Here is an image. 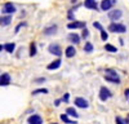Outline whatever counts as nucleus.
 Masks as SVG:
<instances>
[{"label": "nucleus", "instance_id": "412c9836", "mask_svg": "<svg viewBox=\"0 0 129 124\" xmlns=\"http://www.w3.org/2000/svg\"><path fill=\"white\" fill-rule=\"evenodd\" d=\"M36 54V44L35 43H31L30 44V56L34 57Z\"/></svg>", "mask_w": 129, "mask_h": 124}, {"label": "nucleus", "instance_id": "4be33fe9", "mask_svg": "<svg viewBox=\"0 0 129 124\" xmlns=\"http://www.w3.org/2000/svg\"><path fill=\"white\" fill-rule=\"evenodd\" d=\"M105 49H106L107 52H112V53H115V52H117L116 47H114V45H111V44H106V45H105Z\"/></svg>", "mask_w": 129, "mask_h": 124}, {"label": "nucleus", "instance_id": "b1692460", "mask_svg": "<svg viewBox=\"0 0 129 124\" xmlns=\"http://www.w3.org/2000/svg\"><path fill=\"white\" fill-rule=\"evenodd\" d=\"M40 93H44V95H45V93H48V89H45V88H40V89H36V90H34V92H32V95H40Z\"/></svg>", "mask_w": 129, "mask_h": 124}, {"label": "nucleus", "instance_id": "f257e3e1", "mask_svg": "<svg viewBox=\"0 0 129 124\" xmlns=\"http://www.w3.org/2000/svg\"><path fill=\"white\" fill-rule=\"evenodd\" d=\"M105 79H106L107 81L116 83V84H119V83H120V78H119V75H117V72L114 71V70H106Z\"/></svg>", "mask_w": 129, "mask_h": 124}, {"label": "nucleus", "instance_id": "473e14b6", "mask_svg": "<svg viewBox=\"0 0 129 124\" xmlns=\"http://www.w3.org/2000/svg\"><path fill=\"white\" fill-rule=\"evenodd\" d=\"M125 121H126V123H128V124H129V115H128V116H126V119H125Z\"/></svg>", "mask_w": 129, "mask_h": 124}, {"label": "nucleus", "instance_id": "aec40b11", "mask_svg": "<svg viewBox=\"0 0 129 124\" xmlns=\"http://www.w3.org/2000/svg\"><path fill=\"white\" fill-rule=\"evenodd\" d=\"M66 112H67V115H71L74 118H78V112H76V110H75L74 107H69L66 110Z\"/></svg>", "mask_w": 129, "mask_h": 124}, {"label": "nucleus", "instance_id": "bb28decb", "mask_svg": "<svg viewBox=\"0 0 129 124\" xmlns=\"http://www.w3.org/2000/svg\"><path fill=\"white\" fill-rule=\"evenodd\" d=\"M115 121H116V124H128V123H126V121H124V120H123V118H120V116H116Z\"/></svg>", "mask_w": 129, "mask_h": 124}, {"label": "nucleus", "instance_id": "5701e85b", "mask_svg": "<svg viewBox=\"0 0 129 124\" xmlns=\"http://www.w3.org/2000/svg\"><path fill=\"white\" fill-rule=\"evenodd\" d=\"M84 50L87 52V53H90L93 50V44L92 43H85V47H84Z\"/></svg>", "mask_w": 129, "mask_h": 124}, {"label": "nucleus", "instance_id": "ddd939ff", "mask_svg": "<svg viewBox=\"0 0 129 124\" xmlns=\"http://www.w3.org/2000/svg\"><path fill=\"white\" fill-rule=\"evenodd\" d=\"M61 64H62V62H61V59L58 58V59H56V61L50 62V64L47 66V69H48V70H56V69H58V67L61 66Z\"/></svg>", "mask_w": 129, "mask_h": 124}, {"label": "nucleus", "instance_id": "393cba45", "mask_svg": "<svg viewBox=\"0 0 129 124\" xmlns=\"http://www.w3.org/2000/svg\"><path fill=\"white\" fill-rule=\"evenodd\" d=\"M81 36H83L84 39H87V38L89 36V31H88V28H87V27H84V28H83V33H81Z\"/></svg>", "mask_w": 129, "mask_h": 124}, {"label": "nucleus", "instance_id": "1a4fd4ad", "mask_svg": "<svg viewBox=\"0 0 129 124\" xmlns=\"http://www.w3.org/2000/svg\"><path fill=\"white\" fill-rule=\"evenodd\" d=\"M10 84V75L9 74H3L0 75V87H7Z\"/></svg>", "mask_w": 129, "mask_h": 124}, {"label": "nucleus", "instance_id": "dca6fc26", "mask_svg": "<svg viewBox=\"0 0 129 124\" xmlns=\"http://www.w3.org/2000/svg\"><path fill=\"white\" fill-rule=\"evenodd\" d=\"M84 5H85V8H88V9H97L95 0H85Z\"/></svg>", "mask_w": 129, "mask_h": 124}, {"label": "nucleus", "instance_id": "2eb2a0df", "mask_svg": "<svg viewBox=\"0 0 129 124\" xmlns=\"http://www.w3.org/2000/svg\"><path fill=\"white\" fill-rule=\"evenodd\" d=\"M69 40L72 44H79L80 43V36L78 34H69Z\"/></svg>", "mask_w": 129, "mask_h": 124}, {"label": "nucleus", "instance_id": "0eeeda50", "mask_svg": "<svg viewBox=\"0 0 129 124\" xmlns=\"http://www.w3.org/2000/svg\"><path fill=\"white\" fill-rule=\"evenodd\" d=\"M75 106H78L80 109H87L89 106V103L88 101L85 100V98H81V97H76L75 98Z\"/></svg>", "mask_w": 129, "mask_h": 124}, {"label": "nucleus", "instance_id": "c85d7f7f", "mask_svg": "<svg viewBox=\"0 0 129 124\" xmlns=\"http://www.w3.org/2000/svg\"><path fill=\"white\" fill-rule=\"evenodd\" d=\"M22 26H26V23H25V22H21V23H19V25L16 27V33H18V31H19V28L22 27Z\"/></svg>", "mask_w": 129, "mask_h": 124}, {"label": "nucleus", "instance_id": "f704fd0d", "mask_svg": "<svg viewBox=\"0 0 129 124\" xmlns=\"http://www.w3.org/2000/svg\"><path fill=\"white\" fill-rule=\"evenodd\" d=\"M53 124H57V123H53Z\"/></svg>", "mask_w": 129, "mask_h": 124}, {"label": "nucleus", "instance_id": "9b49d317", "mask_svg": "<svg viewBox=\"0 0 129 124\" xmlns=\"http://www.w3.org/2000/svg\"><path fill=\"white\" fill-rule=\"evenodd\" d=\"M27 123L28 124H43V119L40 115H36V114H34V115H31L28 119H27Z\"/></svg>", "mask_w": 129, "mask_h": 124}, {"label": "nucleus", "instance_id": "c756f323", "mask_svg": "<svg viewBox=\"0 0 129 124\" xmlns=\"http://www.w3.org/2000/svg\"><path fill=\"white\" fill-rule=\"evenodd\" d=\"M69 97H70V95H69V93H66V95H64V96H63V98H62V101H64V102H67V101H69Z\"/></svg>", "mask_w": 129, "mask_h": 124}, {"label": "nucleus", "instance_id": "423d86ee", "mask_svg": "<svg viewBox=\"0 0 129 124\" xmlns=\"http://www.w3.org/2000/svg\"><path fill=\"white\" fill-rule=\"evenodd\" d=\"M121 16H123V12L120 9H115V10H111V12L109 13V18L111 19V21H117V19H120L121 18Z\"/></svg>", "mask_w": 129, "mask_h": 124}, {"label": "nucleus", "instance_id": "f03ea898", "mask_svg": "<svg viewBox=\"0 0 129 124\" xmlns=\"http://www.w3.org/2000/svg\"><path fill=\"white\" fill-rule=\"evenodd\" d=\"M109 31L110 33H116V34H123L126 31V27L123 23H111L109 26Z\"/></svg>", "mask_w": 129, "mask_h": 124}, {"label": "nucleus", "instance_id": "a211bd4d", "mask_svg": "<svg viewBox=\"0 0 129 124\" xmlns=\"http://www.w3.org/2000/svg\"><path fill=\"white\" fill-rule=\"evenodd\" d=\"M4 49L8 52V53H13V50L16 49V44L14 43H7L4 45Z\"/></svg>", "mask_w": 129, "mask_h": 124}, {"label": "nucleus", "instance_id": "72a5a7b5", "mask_svg": "<svg viewBox=\"0 0 129 124\" xmlns=\"http://www.w3.org/2000/svg\"><path fill=\"white\" fill-rule=\"evenodd\" d=\"M3 48H4V47H3L2 44H0V52H2V50H3Z\"/></svg>", "mask_w": 129, "mask_h": 124}, {"label": "nucleus", "instance_id": "7ed1b4c3", "mask_svg": "<svg viewBox=\"0 0 129 124\" xmlns=\"http://www.w3.org/2000/svg\"><path fill=\"white\" fill-rule=\"evenodd\" d=\"M3 13L4 14H13V13H16V7L13 5V3H5L3 5Z\"/></svg>", "mask_w": 129, "mask_h": 124}, {"label": "nucleus", "instance_id": "a878e982", "mask_svg": "<svg viewBox=\"0 0 129 124\" xmlns=\"http://www.w3.org/2000/svg\"><path fill=\"white\" fill-rule=\"evenodd\" d=\"M101 39H102L103 41H106L107 39H109V35L106 34V31H105V30H102V31H101Z\"/></svg>", "mask_w": 129, "mask_h": 124}, {"label": "nucleus", "instance_id": "f3484780", "mask_svg": "<svg viewBox=\"0 0 129 124\" xmlns=\"http://www.w3.org/2000/svg\"><path fill=\"white\" fill-rule=\"evenodd\" d=\"M56 33H57V26L56 25H52L50 27L44 28V34L45 35H53V34H56Z\"/></svg>", "mask_w": 129, "mask_h": 124}, {"label": "nucleus", "instance_id": "20e7f679", "mask_svg": "<svg viewBox=\"0 0 129 124\" xmlns=\"http://www.w3.org/2000/svg\"><path fill=\"white\" fill-rule=\"evenodd\" d=\"M112 95H111V92L107 89L106 87H102L101 89H100V100L101 101H106V100H109L110 97H111Z\"/></svg>", "mask_w": 129, "mask_h": 124}, {"label": "nucleus", "instance_id": "f8f14e48", "mask_svg": "<svg viewBox=\"0 0 129 124\" xmlns=\"http://www.w3.org/2000/svg\"><path fill=\"white\" fill-rule=\"evenodd\" d=\"M10 22H12V16H10V14L3 16L2 18H0V25H2V26H8Z\"/></svg>", "mask_w": 129, "mask_h": 124}, {"label": "nucleus", "instance_id": "7c9ffc66", "mask_svg": "<svg viewBox=\"0 0 129 124\" xmlns=\"http://www.w3.org/2000/svg\"><path fill=\"white\" fill-rule=\"evenodd\" d=\"M125 97L129 100V89H126V90H125Z\"/></svg>", "mask_w": 129, "mask_h": 124}, {"label": "nucleus", "instance_id": "6e6552de", "mask_svg": "<svg viewBox=\"0 0 129 124\" xmlns=\"http://www.w3.org/2000/svg\"><path fill=\"white\" fill-rule=\"evenodd\" d=\"M115 4V0H102L101 2V9L102 10H110L111 9V7Z\"/></svg>", "mask_w": 129, "mask_h": 124}, {"label": "nucleus", "instance_id": "6ab92c4d", "mask_svg": "<svg viewBox=\"0 0 129 124\" xmlns=\"http://www.w3.org/2000/svg\"><path fill=\"white\" fill-rule=\"evenodd\" d=\"M61 119H62L64 123H67V124H76V121H75V120H70L66 114H62V115H61Z\"/></svg>", "mask_w": 129, "mask_h": 124}, {"label": "nucleus", "instance_id": "9d476101", "mask_svg": "<svg viewBox=\"0 0 129 124\" xmlns=\"http://www.w3.org/2000/svg\"><path fill=\"white\" fill-rule=\"evenodd\" d=\"M67 27L69 28H84V27H87V25H85V22H81V21H74V22H71V23H69L67 25Z\"/></svg>", "mask_w": 129, "mask_h": 124}, {"label": "nucleus", "instance_id": "4468645a", "mask_svg": "<svg viewBox=\"0 0 129 124\" xmlns=\"http://www.w3.org/2000/svg\"><path fill=\"white\" fill-rule=\"evenodd\" d=\"M64 54H66V57L71 58V57H74L75 54H76V49H75V47L70 45V47L66 48V52H64Z\"/></svg>", "mask_w": 129, "mask_h": 124}, {"label": "nucleus", "instance_id": "39448f33", "mask_svg": "<svg viewBox=\"0 0 129 124\" xmlns=\"http://www.w3.org/2000/svg\"><path fill=\"white\" fill-rule=\"evenodd\" d=\"M48 50L50 54H54V56H61L62 54V50H61V47L58 44H50L48 47Z\"/></svg>", "mask_w": 129, "mask_h": 124}, {"label": "nucleus", "instance_id": "2f4dec72", "mask_svg": "<svg viewBox=\"0 0 129 124\" xmlns=\"http://www.w3.org/2000/svg\"><path fill=\"white\" fill-rule=\"evenodd\" d=\"M44 80H45V79H44V78H40V79H38V80H36V81H38V83H41V81H44Z\"/></svg>", "mask_w": 129, "mask_h": 124}, {"label": "nucleus", "instance_id": "cd10ccee", "mask_svg": "<svg viewBox=\"0 0 129 124\" xmlns=\"http://www.w3.org/2000/svg\"><path fill=\"white\" fill-rule=\"evenodd\" d=\"M93 26H94V28L100 30V31H102V30H103V27L101 26V23H100V22H94V23H93Z\"/></svg>", "mask_w": 129, "mask_h": 124}]
</instances>
